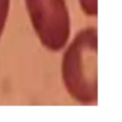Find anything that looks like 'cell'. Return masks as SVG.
I'll return each mask as SVG.
<instances>
[{
  "label": "cell",
  "instance_id": "2",
  "mask_svg": "<svg viewBox=\"0 0 122 122\" xmlns=\"http://www.w3.org/2000/svg\"><path fill=\"white\" fill-rule=\"evenodd\" d=\"M27 10L41 44L57 51L65 47L71 31L65 0H25Z\"/></svg>",
  "mask_w": 122,
  "mask_h": 122
},
{
  "label": "cell",
  "instance_id": "4",
  "mask_svg": "<svg viewBox=\"0 0 122 122\" xmlns=\"http://www.w3.org/2000/svg\"><path fill=\"white\" fill-rule=\"evenodd\" d=\"M10 0H0V36L3 33L8 19Z\"/></svg>",
  "mask_w": 122,
  "mask_h": 122
},
{
  "label": "cell",
  "instance_id": "1",
  "mask_svg": "<svg viewBox=\"0 0 122 122\" xmlns=\"http://www.w3.org/2000/svg\"><path fill=\"white\" fill-rule=\"evenodd\" d=\"M62 79L68 93L82 105L97 103V30L82 29L64 52Z\"/></svg>",
  "mask_w": 122,
  "mask_h": 122
},
{
  "label": "cell",
  "instance_id": "3",
  "mask_svg": "<svg viewBox=\"0 0 122 122\" xmlns=\"http://www.w3.org/2000/svg\"><path fill=\"white\" fill-rule=\"evenodd\" d=\"M82 10L89 16H96L97 0H78Z\"/></svg>",
  "mask_w": 122,
  "mask_h": 122
}]
</instances>
